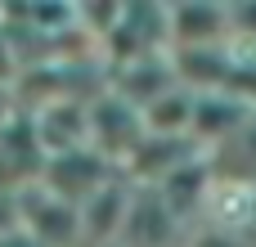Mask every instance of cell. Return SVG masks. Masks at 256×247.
<instances>
[{"label":"cell","instance_id":"1","mask_svg":"<svg viewBox=\"0 0 256 247\" xmlns=\"http://www.w3.org/2000/svg\"><path fill=\"white\" fill-rule=\"evenodd\" d=\"M144 112L135 104H126L122 94L104 90L90 104V148H99L117 171H126V162L135 158V148L144 144Z\"/></svg>","mask_w":256,"mask_h":247},{"label":"cell","instance_id":"2","mask_svg":"<svg viewBox=\"0 0 256 247\" xmlns=\"http://www.w3.org/2000/svg\"><path fill=\"white\" fill-rule=\"evenodd\" d=\"M18 220H22V234L36 247H76L81 243V212L63 198H54L40 180L22 184L18 194Z\"/></svg>","mask_w":256,"mask_h":247},{"label":"cell","instance_id":"3","mask_svg":"<svg viewBox=\"0 0 256 247\" xmlns=\"http://www.w3.org/2000/svg\"><path fill=\"white\" fill-rule=\"evenodd\" d=\"M112 176H122L99 148H76V153H58V158H45V166H40V184L54 194V198H63V202H72L76 212H81V202H90Z\"/></svg>","mask_w":256,"mask_h":247},{"label":"cell","instance_id":"4","mask_svg":"<svg viewBox=\"0 0 256 247\" xmlns=\"http://www.w3.org/2000/svg\"><path fill=\"white\" fill-rule=\"evenodd\" d=\"M32 130H36V144H40L45 158L90 148V108L76 104L72 94H58V99H50V104L36 108Z\"/></svg>","mask_w":256,"mask_h":247},{"label":"cell","instance_id":"5","mask_svg":"<svg viewBox=\"0 0 256 247\" xmlns=\"http://www.w3.org/2000/svg\"><path fill=\"white\" fill-rule=\"evenodd\" d=\"M130 202H135V184L122 176H112L90 202H81V238L99 247H117L122 230H126V216H130Z\"/></svg>","mask_w":256,"mask_h":247},{"label":"cell","instance_id":"6","mask_svg":"<svg viewBox=\"0 0 256 247\" xmlns=\"http://www.w3.org/2000/svg\"><path fill=\"white\" fill-rule=\"evenodd\" d=\"M171 9V50H202V45H225L230 36V4H207V0H176Z\"/></svg>","mask_w":256,"mask_h":247},{"label":"cell","instance_id":"7","mask_svg":"<svg viewBox=\"0 0 256 247\" xmlns=\"http://www.w3.org/2000/svg\"><path fill=\"white\" fill-rule=\"evenodd\" d=\"M176 230H180V220L171 216L162 194L153 184H135V202H130V216H126L117 247H171Z\"/></svg>","mask_w":256,"mask_h":247},{"label":"cell","instance_id":"8","mask_svg":"<svg viewBox=\"0 0 256 247\" xmlns=\"http://www.w3.org/2000/svg\"><path fill=\"white\" fill-rule=\"evenodd\" d=\"M180 81H176V68H171V54H144L135 63H122L112 68V94H122L126 104H135L140 112L148 104H158L162 94H171Z\"/></svg>","mask_w":256,"mask_h":247},{"label":"cell","instance_id":"9","mask_svg":"<svg viewBox=\"0 0 256 247\" xmlns=\"http://www.w3.org/2000/svg\"><path fill=\"white\" fill-rule=\"evenodd\" d=\"M162 194V202L171 207V216L184 225L194 216H207L212 212V194H216V180H212V162L207 158H194L184 166H176L162 184H153Z\"/></svg>","mask_w":256,"mask_h":247},{"label":"cell","instance_id":"10","mask_svg":"<svg viewBox=\"0 0 256 247\" xmlns=\"http://www.w3.org/2000/svg\"><path fill=\"white\" fill-rule=\"evenodd\" d=\"M252 112L256 108L238 104V99L225 94V90L198 94V104H194V140H198L202 148H207V144H230V140H238V135L248 130Z\"/></svg>","mask_w":256,"mask_h":247},{"label":"cell","instance_id":"11","mask_svg":"<svg viewBox=\"0 0 256 247\" xmlns=\"http://www.w3.org/2000/svg\"><path fill=\"white\" fill-rule=\"evenodd\" d=\"M194 104H198V94L176 86L171 94H162L158 104L144 108V130L148 135H166V140H184V135L194 140Z\"/></svg>","mask_w":256,"mask_h":247},{"label":"cell","instance_id":"12","mask_svg":"<svg viewBox=\"0 0 256 247\" xmlns=\"http://www.w3.org/2000/svg\"><path fill=\"white\" fill-rule=\"evenodd\" d=\"M230 36L256 40V0H238V4H230Z\"/></svg>","mask_w":256,"mask_h":247},{"label":"cell","instance_id":"13","mask_svg":"<svg viewBox=\"0 0 256 247\" xmlns=\"http://www.w3.org/2000/svg\"><path fill=\"white\" fill-rule=\"evenodd\" d=\"M189 247H248L238 238V230H225V225H207V230H198Z\"/></svg>","mask_w":256,"mask_h":247},{"label":"cell","instance_id":"14","mask_svg":"<svg viewBox=\"0 0 256 247\" xmlns=\"http://www.w3.org/2000/svg\"><path fill=\"white\" fill-rule=\"evenodd\" d=\"M22 234V220H18V198H4L0 194V243Z\"/></svg>","mask_w":256,"mask_h":247}]
</instances>
